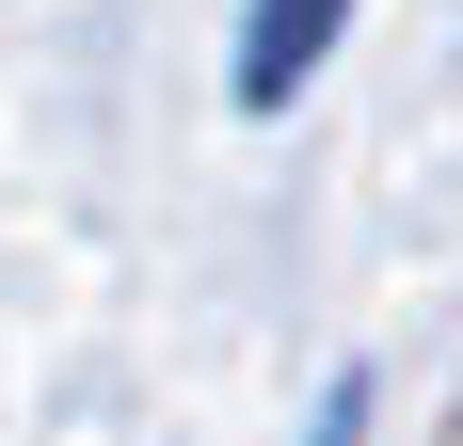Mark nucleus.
<instances>
[{"mask_svg":"<svg viewBox=\"0 0 463 446\" xmlns=\"http://www.w3.org/2000/svg\"><path fill=\"white\" fill-rule=\"evenodd\" d=\"M320 33H335V0H256V48H240V96H288L304 64H320Z\"/></svg>","mask_w":463,"mask_h":446,"instance_id":"f257e3e1","label":"nucleus"}]
</instances>
